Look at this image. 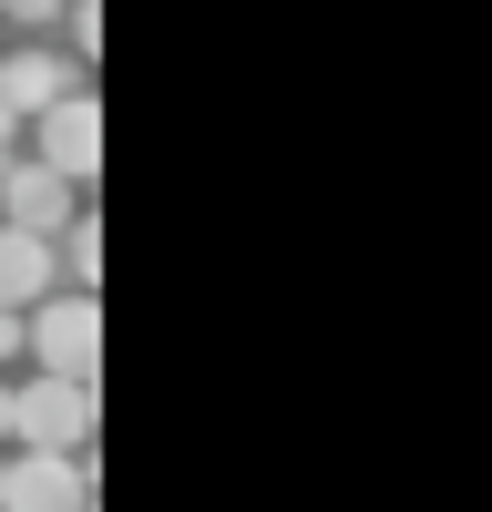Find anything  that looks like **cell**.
I'll use <instances>...</instances> for the list:
<instances>
[{"instance_id": "cell-2", "label": "cell", "mask_w": 492, "mask_h": 512, "mask_svg": "<svg viewBox=\"0 0 492 512\" xmlns=\"http://www.w3.org/2000/svg\"><path fill=\"white\" fill-rule=\"evenodd\" d=\"M93 379H62V369H41L31 390H11V441L31 451H93Z\"/></svg>"}, {"instance_id": "cell-3", "label": "cell", "mask_w": 492, "mask_h": 512, "mask_svg": "<svg viewBox=\"0 0 492 512\" xmlns=\"http://www.w3.org/2000/svg\"><path fill=\"white\" fill-rule=\"evenodd\" d=\"M93 502V451H31L0 461V512H82Z\"/></svg>"}, {"instance_id": "cell-11", "label": "cell", "mask_w": 492, "mask_h": 512, "mask_svg": "<svg viewBox=\"0 0 492 512\" xmlns=\"http://www.w3.org/2000/svg\"><path fill=\"white\" fill-rule=\"evenodd\" d=\"M11 134H21V113H11V103H0V154H11Z\"/></svg>"}, {"instance_id": "cell-4", "label": "cell", "mask_w": 492, "mask_h": 512, "mask_svg": "<svg viewBox=\"0 0 492 512\" xmlns=\"http://www.w3.org/2000/svg\"><path fill=\"white\" fill-rule=\"evenodd\" d=\"M31 123H41V164H52V175H72V185L103 175V103L82 93V82H72L62 103H41Z\"/></svg>"}, {"instance_id": "cell-12", "label": "cell", "mask_w": 492, "mask_h": 512, "mask_svg": "<svg viewBox=\"0 0 492 512\" xmlns=\"http://www.w3.org/2000/svg\"><path fill=\"white\" fill-rule=\"evenodd\" d=\"M0 441H11V390H0Z\"/></svg>"}, {"instance_id": "cell-10", "label": "cell", "mask_w": 492, "mask_h": 512, "mask_svg": "<svg viewBox=\"0 0 492 512\" xmlns=\"http://www.w3.org/2000/svg\"><path fill=\"white\" fill-rule=\"evenodd\" d=\"M31 349V328H21V308H0V359H21Z\"/></svg>"}, {"instance_id": "cell-6", "label": "cell", "mask_w": 492, "mask_h": 512, "mask_svg": "<svg viewBox=\"0 0 492 512\" xmlns=\"http://www.w3.org/2000/svg\"><path fill=\"white\" fill-rule=\"evenodd\" d=\"M52 236H31V226H0V308H31V297H52Z\"/></svg>"}, {"instance_id": "cell-7", "label": "cell", "mask_w": 492, "mask_h": 512, "mask_svg": "<svg viewBox=\"0 0 492 512\" xmlns=\"http://www.w3.org/2000/svg\"><path fill=\"white\" fill-rule=\"evenodd\" d=\"M72 93V62L62 52H11V62H0V103H11L21 123L41 113V103H62Z\"/></svg>"}, {"instance_id": "cell-8", "label": "cell", "mask_w": 492, "mask_h": 512, "mask_svg": "<svg viewBox=\"0 0 492 512\" xmlns=\"http://www.w3.org/2000/svg\"><path fill=\"white\" fill-rule=\"evenodd\" d=\"M52 267H62L72 287H93V277H103V226H93V205H82V216L52 236Z\"/></svg>"}, {"instance_id": "cell-9", "label": "cell", "mask_w": 492, "mask_h": 512, "mask_svg": "<svg viewBox=\"0 0 492 512\" xmlns=\"http://www.w3.org/2000/svg\"><path fill=\"white\" fill-rule=\"evenodd\" d=\"M72 41H82V62L103 52V0H72Z\"/></svg>"}, {"instance_id": "cell-13", "label": "cell", "mask_w": 492, "mask_h": 512, "mask_svg": "<svg viewBox=\"0 0 492 512\" xmlns=\"http://www.w3.org/2000/svg\"><path fill=\"white\" fill-rule=\"evenodd\" d=\"M0 11H11V0H0Z\"/></svg>"}, {"instance_id": "cell-1", "label": "cell", "mask_w": 492, "mask_h": 512, "mask_svg": "<svg viewBox=\"0 0 492 512\" xmlns=\"http://www.w3.org/2000/svg\"><path fill=\"white\" fill-rule=\"evenodd\" d=\"M31 359L41 369H62V379H93L103 359V297L93 287H52V297H31Z\"/></svg>"}, {"instance_id": "cell-5", "label": "cell", "mask_w": 492, "mask_h": 512, "mask_svg": "<svg viewBox=\"0 0 492 512\" xmlns=\"http://www.w3.org/2000/svg\"><path fill=\"white\" fill-rule=\"evenodd\" d=\"M82 216V185L52 175V164H11L0 175V226H31V236H62Z\"/></svg>"}]
</instances>
